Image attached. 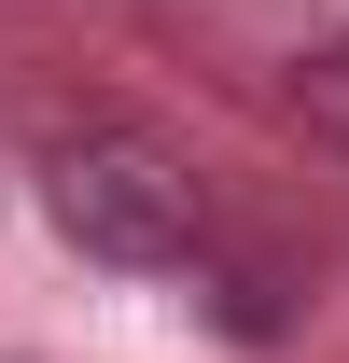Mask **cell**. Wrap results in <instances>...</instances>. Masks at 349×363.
Here are the masks:
<instances>
[{"label": "cell", "mask_w": 349, "mask_h": 363, "mask_svg": "<svg viewBox=\"0 0 349 363\" xmlns=\"http://www.w3.org/2000/svg\"><path fill=\"white\" fill-rule=\"evenodd\" d=\"M279 98H294V126L321 140V154H349V28H321V43L294 56V84H279Z\"/></svg>", "instance_id": "cell-2"}, {"label": "cell", "mask_w": 349, "mask_h": 363, "mask_svg": "<svg viewBox=\"0 0 349 363\" xmlns=\"http://www.w3.org/2000/svg\"><path fill=\"white\" fill-rule=\"evenodd\" d=\"M43 210H56V238L84 266H182L196 224H210L196 168L154 126H56L43 140Z\"/></svg>", "instance_id": "cell-1"}]
</instances>
